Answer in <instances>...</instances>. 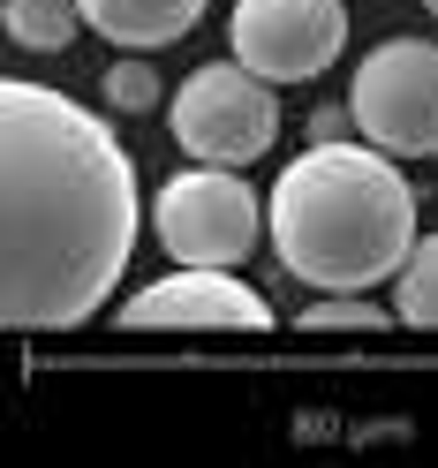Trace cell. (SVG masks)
Here are the masks:
<instances>
[{
  "instance_id": "cell-7",
  "label": "cell",
  "mask_w": 438,
  "mask_h": 468,
  "mask_svg": "<svg viewBox=\"0 0 438 468\" xmlns=\"http://www.w3.org/2000/svg\"><path fill=\"white\" fill-rule=\"evenodd\" d=\"M166 325H189V333H265L272 303L257 295L250 280H235V265H182V272L136 287V295L122 303V333H166Z\"/></svg>"
},
{
  "instance_id": "cell-8",
  "label": "cell",
  "mask_w": 438,
  "mask_h": 468,
  "mask_svg": "<svg viewBox=\"0 0 438 468\" xmlns=\"http://www.w3.org/2000/svg\"><path fill=\"white\" fill-rule=\"evenodd\" d=\"M83 8V31H99L106 46L122 53H159L174 38L197 31V16L212 8V0H76Z\"/></svg>"
},
{
  "instance_id": "cell-5",
  "label": "cell",
  "mask_w": 438,
  "mask_h": 468,
  "mask_svg": "<svg viewBox=\"0 0 438 468\" xmlns=\"http://www.w3.org/2000/svg\"><path fill=\"white\" fill-rule=\"evenodd\" d=\"M272 212L257 204L242 182V166H182L174 182L152 197V234L174 265H242L257 250V227Z\"/></svg>"
},
{
  "instance_id": "cell-4",
  "label": "cell",
  "mask_w": 438,
  "mask_h": 468,
  "mask_svg": "<svg viewBox=\"0 0 438 468\" xmlns=\"http://www.w3.org/2000/svg\"><path fill=\"white\" fill-rule=\"evenodd\" d=\"M356 136L393 159H438V46L431 38H386L347 76Z\"/></svg>"
},
{
  "instance_id": "cell-12",
  "label": "cell",
  "mask_w": 438,
  "mask_h": 468,
  "mask_svg": "<svg viewBox=\"0 0 438 468\" xmlns=\"http://www.w3.org/2000/svg\"><path fill=\"white\" fill-rule=\"evenodd\" d=\"M99 91H106L113 113H152V106H159V76L144 69V61H113Z\"/></svg>"
},
{
  "instance_id": "cell-9",
  "label": "cell",
  "mask_w": 438,
  "mask_h": 468,
  "mask_svg": "<svg viewBox=\"0 0 438 468\" xmlns=\"http://www.w3.org/2000/svg\"><path fill=\"white\" fill-rule=\"evenodd\" d=\"M393 317L416 333H438V234H416L408 265L393 272Z\"/></svg>"
},
{
  "instance_id": "cell-6",
  "label": "cell",
  "mask_w": 438,
  "mask_h": 468,
  "mask_svg": "<svg viewBox=\"0 0 438 468\" xmlns=\"http://www.w3.org/2000/svg\"><path fill=\"white\" fill-rule=\"evenodd\" d=\"M227 38H235V61L265 83H310L340 61L347 8L340 0H235Z\"/></svg>"
},
{
  "instance_id": "cell-14",
  "label": "cell",
  "mask_w": 438,
  "mask_h": 468,
  "mask_svg": "<svg viewBox=\"0 0 438 468\" xmlns=\"http://www.w3.org/2000/svg\"><path fill=\"white\" fill-rule=\"evenodd\" d=\"M423 8H431V16H438V0H423Z\"/></svg>"
},
{
  "instance_id": "cell-1",
  "label": "cell",
  "mask_w": 438,
  "mask_h": 468,
  "mask_svg": "<svg viewBox=\"0 0 438 468\" xmlns=\"http://www.w3.org/2000/svg\"><path fill=\"white\" fill-rule=\"evenodd\" d=\"M136 166L91 106L31 76L0 83V325L69 333L136 257Z\"/></svg>"
},
{
  "instance_id": "cell-3",
  "label": "cell",
  "mask_w": 438,
  "mask_h": 468,
  "mask_svg": "<svg viewBox=\"0 0 438 468\" xmlns=\"http://www.w3.org/2000/svg\"><path fill=\"white\" fill-rule=\"evenodd\" d=\"M166 129H174V152H189L204 166H257L280 144V99L257 69L212 61L174 91Z\"/></svg>"
},
{
  "instance_id": "cell-10",
  "label": "cell",
  "mask_w": 438,
  "mask_h": 468,
  "mask_svg": "<svg viewBox=\"0 0 438 468\" xmlns=\"http://www.w3.org/2000/svg\"><path fill=\"white\" fill-rule=\"evenodd\" d=\"M76 23H83L76 0H8V8H0V31L16 46H31V53H61L76 38Z\"/></svg>"
},
{
  "instance_id": "cell-13",
  "label": "cell",
  "mask_w": 438,
  "mask_h": 468,
  "mask_svg": "<svg viewBox=\"0 0 438 468\" xmlns=\"http://www.w3.org/2000/svg\"><path fill=\"white\" fill-rule=\"evenodd\" d=\"M347 129H356V113H347V106L340 113H310V144H340Z\"/></svg>"
},
{
  "instance_id": "cell-11",
  "label": "cell",
  "mask_w": 438,
  "mask_h": 468,
  "mask_svg": "<svg viewBox=\"0 0 438 468\" xmlns=\"http://www.w3.org/2000/svg\"><path fill=\"white\" fill-rule=\"evenodd\" d=\"M295 325L303 333H386V310H378L370 295H317Z\"/></svg>"
},
{
  "instance_id": "cell-2",
  "label": "cell",
  "mask_w": 438,
  "mask_h": 468,
  "mask_svg": "<svg viewBox=\"0 0 438 468\" xmlns=\"http://www.w3.org/2000/svg\"><path fill=\"white\" fill-rule=\"evenodd\" d=\"M280 265L317 295H370L416 250V189L378 144H310L265 197Z\"/></svg>"
}]
</instances>
